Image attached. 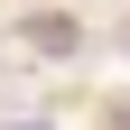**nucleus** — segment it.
Instances as JSON below:
<instances>
[{
	"mask_svg": "<svg viewBox=\"0 0 130 130\" xmlns=\"http://www.w3.org/2000/svg\"><path fill=\"white\" fill-rule=\"evenodd\" d=\"M9 130H46V121H9Z\"/></svg>",
	"mask_w": 130,
	"mask_h": 130,
	"instance_id": "2",
	"label": "nucleus"
},
{
	"mask_svg": "<svg viewBox=\"0 0 130 130\" xmlns=\"http://www.w3.org/2000/svg\"><path fill=\"white\" fill-rule=\"evenodd\" d=\"M28 37H37L46 56H65V46H74V19H37V28H28Z\"/></svg>",
	"mask_w": 130,
	"mask_h": 130,
	"instance_id": "1",
	"label": "nucleus"
}]
</instances>
